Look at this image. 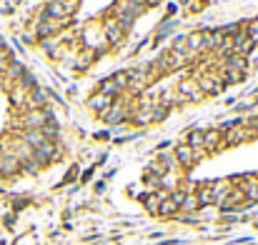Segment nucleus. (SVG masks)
Returning <instances> with one entry per match:
<instances>
[{
	"mask_svg": "<svg viewBox=\"0 0 258 245\" xmlns=\"http://www.w3.org/2000/svg\"><path fill=\"white\" fill-rule=\"evenodd\" d=\"M173 158H176L178 165H183V168H193L196 160H198V153H196L190 145H178L176 153H173Z\"/></svg>",
	"mask_w": 258,
	"mask_h": 245,
	"instance_id": "f257e3e1",
	"label": "nucleus"
},
{
	"mask_svg": "<svg viewBox=\"0 0 258 245\" xmlns=\"http://www.w3.org/2000/svg\"><path fill=\"white\" fill-rule=\"evenodd\" d=\"M243 203H246L243 190H240V188H230V190H228V195L220 200V205H218V208H220V210H236V208H240Z\"/></svg>",
	"mask_w": 258,
	"mask_h": 245,
	"instance_id": "f03ea898",
	"label": "nucleus"
},
{
	"mask_svg": "<svg viewBox=\"0 0 258 245\" xmlns=\"http://www.w3.org/2000/svg\"><path fill=\"white\" fill-rule=\"evenodd\" d=\"M246 195V203H258V178L256 175H246L238 185Z\"/></svg>",
	"mask_w": 258,
	"mask_h": 245,
	"instance_id": "7ed1b4c3",
	"label": "nucleus"
},
{
	"mask_svg": "<svg viewBox=\"0 0 258 245\" xmlns=\"http://www.w3.org/2000/svg\"><path fill=\"white\" fill-rule=\"evenodd\" d=\"M178 95H180L183 103H188V100H198V98H200V88H198L196 80H183V83L178 85Z\"/></svg>",
	"mask_w": 258,
	"mask_h": 245,
	"instance_id": "20e7f679",
	"label": "nucleus"
},
{
	"mask_svg": "<svg viewBox=\"0 0 258 245\" xmlns=\"http://www.w3.org/2000/svg\"><path fill=\"white\" fill-rule=\"evenodd\" d=\"M250 133H253V130H248V128H240V125L236 128V125H233L230 130H226V145H238V143H243L246 138H250Z\"/></svg>",
	"mask_w": 258,
	"mask_h": 245,
	"instance_id": "39448f33",
	"label": "nucleus"
},
{
	"mask_svg": "<svg viewBox=\"0 0 258 245\" xmlns=\"http://www.w3.org/2000/svg\"><path fill=\"white\" fill-rule=\"evenodd\" d=\"M106 40H110V43H120L123 40V25L118 20H113V18L106 20Z\"/></svg>",
	"mask_w": 258,
	"mask_h": 245,
	"instance_id": "423d86ee",
	"label": "nucleus"
},
{
	"mask_svg": "<svg viewBox=\"0 0 258 245\" xmlns=\"http://www.w3.org/2000/svg\"><path fill=\"white\" fill-rule=\"evenodd\" d=\"M153 115H156V105H153V103H146V105H140V108L133 113V120H136L138 125H146V123L153 120Z\"/></svg>",
	"mask_w": 258,
	"mask_h": 245,
	"instance_id": "0eeeda50",
	"label": "nucleus"
},
{
	"mask_svg": "<svg viewBox=\"0 0 258 245\" xmlns=\"http://www.w3.org/2000/svg\"><path fill=\"white\" fill-rule=\"evenodd\" d=\"M220 40H223V35H220V33L208 30V33H203V35H200V50H213V48H218V45H220Z\"/></svg>",
	"mask_w": 258,
	"mask_h": 245,
	"instance_id": "6e6552de",
	"label": "nucleus"
},
{
	"mask_svg": "<svg viewBox=\"0 0 258 245\" xmlns=\"http://www.w3.org/2000/svg\"><path fill=\"white\" fill-rule=\"evenodd\" d=\"M196 83H198V88L206 90V93H218V90L223 88V80H216L213 75H200Z\"/></svg>",
	"mask_w": 258,
	"mask_h": 245,
	"instance_id": "1a4fd4ad",
	"label": "nucleus"
},
{
	"mask_svg": "<svg viewBox=\"0 0 258 245\" xmlns=\"http://www.w3.org/2000/svg\"><path fill=\"white\" fill-rule=\"evenodd\" d=\"M196 200H198V205L203 208V205H213L216 200H213V188H210V183H203V185H198V190H196Z\"/></svg>",
	"mask_w": 258,
	"mask_h": 245,
	"instance_id": "9d476101",
	"label": "nucleus"
},
{
	"mask_svg": "<svg viewBox=\"0 0 258 245\" xmlns=\"http://www.w3.org/2000/svg\"><path fill=\"white\" fill-rule=\"evenodd\" d=\"M180 210V205L176 203V198L173 195H166L163 200H160V208H158V215H163V218H170V215H176Z\"/></svg>",
	"mask_w": 258,
	"mask_h": 245,
	"instance_id": "9b49d317",
	"label": "nucleus"
},
{
	"mask_svg": "<svg viewBox=\"0 0 258 245\" xmlns=\"http://www.w3.org/2000/svg\"><path fill=\"white\" fill-rule=\"evenodd\" d=\"M163 198H166L163 193H148V195H143V205H146V210L153 213V215H158V208H160V200H163Z\"/></svg>",
	"mask_w": 258,
	"mask_h": 245,
	"instance_id": "f8f14e48",
	"label": "nucleus"
},
{
	"mask_svg": "<svg viewBox=\"0 0 258 245\" xmlns=\"http://www.w3.org/2000/svg\"><path fill=\"white\" fill-rule=\"evenodd\" d=\"M220 138V130H203V150H216Z\"/></svg>",
	"mask_w": 258,
	"mask_h": 245,
	"instance_id": "ddd939ff",
	"label": "nucleus"
},
{
	"mask_svg": "<svg viewBox=\"0 0 258 245\" xmlns=\"http://www.w3.org/2000/svg\"><path fill=\"white\" fill-rule=\"evenodd\" d=\"M20 170V160L16 155H6L3 158V165H0V173H6V175H13Z\"/></svg>",
	"mask_w": 258,
	"mask_h": 245,
	"instance_id": "4468645a",
	"label": "nucleus"
},
{
	"mask_svg": "<svg viewBox=\"0 0 258 245\" xmlns=\"http://www.w3.org/2000/svg\"><path fill=\"white\" fill-rule=\"evenodd\" d=\"M90 108H96V110L106 113V110L110 108V95H103V93L93 95V98H90Z\"/></svg>",
	"mask_w": 258,
	"mask_h": 245,
	"instance_id": "2eb2a0df",
	"label": "nucleus"
},
{
	"mask_svg": "<svg viewBox=\"0 0 258 245\" xmlns=\"http://www.w3.org/2000/svg\"><path fill=\"white\" fill-rule=\"evenodd\" d=\"M108 110H110V113H106V120H108V123H123V120H126L123 105H110Z\"/></svg>",
	"mask_w": 258,
	"mask_h": 245,
	"instance_id": "dca6fc26",
	"label": "nucleus"
},
{
	"mask_svg": "<svg viewBox=\"0 0 258 245\" xmlns=\"http://www.w3.org/2000/svg\"><path fill=\"white\" fill-rule=\"evenodd\" d=\"M186 145H190L196 153L203 150V130H193V133L188 135V143H186Z\"/></svg>",
	"mask_w": 258,
	"mask_h": 245,
	"instance_id": "f3484780",
	"label": "nucleus"
},
{
	"mask_svg": "<svg viewBox=\"0 0 258 245\" xmlns=\"http://www.w3.org/2000/svg\"><path fill=\"white\" fill-rule=\"evenodd\" d=\"M48 15H50V18H63V15H68V10H66V5H60V3H50V5H48Z\"/></svg>",
	"mask_w": 258,
	"mask_h": 245,
	"instance_id": "a211bd4d",
	"label": "nucleus"
},
{
	"mask_svg": "<svg viewBox=\"0 0 258 245\" xmlns=\"http://www.w3.org/2000/svg\"><path fill=\"white\" fill-rule=\"evenodd\" d=\"M100 93H103V95H116V93H118V88H116L113 78H108V80H103V83H100Z\"/></svg>",
	"mask_w": 258,
	"mask_h": 245,
	"instance_id": "6ab92c4d",
	"label": "nucleus"
},
{
	"mask_svg": "<svg viewBox=\"0 0 258 245\" xmlns=\"http://www.w3.org/2000/svg\"><path fill=\"white\" fill-rule=\"evenodd\" d=\"M196 208H200V205H198V200H196V195H188V193H186L180 210H196Z\"/></svg>",
	"mask_w": 258,
	"mask_h": 245,
	"instance_id": "aec40b11",
	"label": "nucleus"
},
{
	"mask_svg": "<svg viewBox=\"0 0 258 245\" xmlns=\"http://www.w3.org/2000/svg\"><path fill=\"white\" fill-rule=\"evenodd\" d=\"M58 28V23H50V20H43L40 23V35H48V33H53Z\"/></svg>",
	"mask_w": 258,
	"mask_h": 245,
	"instance_id": "412c9836",
	"label": "nucleus"
},
{
	"mask_svg": "<svg viewBox=\"0 0 258 245\" xmlns=\"http://www.w3.org/2000/svg\"><path fill=\"white\" fill-rule=\"evenodd\" d=\"M6 48V43H3V38H0V50H3Z\"/></svg>",
	"mask_w": 258,
	"mask_h": 245,
	"instance_id": "4be33fe9",
	"label": "nucleus"
},
{
	"mask_svg": "<svg viewBox=\"0 0 258 245\" xmlns=\"http://www.w3.org/2000/svg\"><path fill=\"white\" fill-rule=\"evenodd\" d=\"M50 3H60V0H50Z\"/></svg>",
	"mask_w": 258,
	"mask_h": 245,
	"instance_id": "5701e85b",
	"label": "nucleus"
}]
</instances>
